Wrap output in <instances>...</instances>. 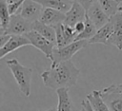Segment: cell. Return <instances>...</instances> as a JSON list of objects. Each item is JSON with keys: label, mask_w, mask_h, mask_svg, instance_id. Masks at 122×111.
<instances>
[{"label": "cell", "mask_w": 122, "mask_h": 111, "mask_svg": "<svg viewBox=\"0 0 122 111\" xmlns=\"http://www.w3.org/2000/svg\"><path fill=\"white\" fill-rule=\"evenodd\" d=\"M79 73V69L70 60L55 64L51 63V67L41 73V78L45 86L57 90L75 85Z\"/></svg>", "instance_id": "cell-1"}, {"label": "cell", "mask_w": 122, "mask_h": 111, "mask_svg": "<svg viewBox=\"0 0 122 111\" xmlns=\"http://www.w3.org/2000/svg\"><path fill=\"white\" fill-rule=\"evenodd\" d=\"M8 67L12 73L13 78L15 79L20 91L26 96L30 95V85H31V76L32 68L24 66L19 63L17 59L7 60L6 62Z\"/></svg>", "instance_id": "cell-2"}, {"label": "cell", "mask_w": 122, "mask_h": 111, "mask_svg": "<svg viewBox=\"0 0 122 111\" xmlns=\"http://www.w3.org/2000/svg\"><path fill=\"white\" fill-rule=\"evenodd\" d=\"M88 44H89L88 40H78V41H74L65 46L55 47L51 61L53 64L70 61L74 54H76L82 48L86 47Z\"/></svg>", "instance_id": "cell-3"}, {"label": "cell", "mask_w": 122, "mask_h": 111, "mask_svg": "<svg viewBox=\"0 0 122 111\" xmlns=\"http://www.w3.org/2000/svg\"><path fill=\"white\" fill-rule=\"evenodd\" d=\"M25 36L29 39L31 46H33L35 48L40 50L48 59L51 60L53 50L56 47V44L51 42L50 40H48L47 38H45L35 30H30V32L26 33Z\"/></svg>", "instance_id": "cell-4"}, {"label": "cell", "mask_w": 122, "mask_h": 111, "mask_svg": "<svg viewBox=\"0 0 122 111\" xmlns=\"http://www.w3.org/2000/svg\"><path fill=\"white\" fill-rule=\"evenodd\" d=\"M101 96L111 111H122V90L118 84H112L100 90Z\"/></svg>", "instance_id": "cell-5"}, {"label": "cell", "mask_w": 122, "mask_h": 111, "mask_svg": "<svg viewBox=\"0 0 122 111\" xmlns=\"http://www.w3.org/2000/svg\"><path fill=\"white\" fill-rule=\"evenodd\" d=\"M32 26L33 22L25 19L20 14H12L10 16L9 27L3 33H7L9 35H25L32 30Z\"/></svg>", "instance_id": "cell-6"}, {"label": "cell", "mask_w": 122, "mask_h": 111, "mask_svg": "<svg viewBox=\"0 0 122 111\" xmlns=\"http://www.w3.org/2000/svg\"><path fill=\"white\" fill-rule=\"evenodd\" d=\"M43 9L44 8L39 3L33 0H25L18 11V14L30 22H35L40 19Z\"/></svg>", "instance_id": "cell-7"}, {"label": "cell", "mask_w": 122, "mask_h": 111, "mask_svg": "<svg viewBox=\"0 0 122 111\" xmlns=\"http://www.w3.org/2000/svg\"><path fill=\"white\" fill-rule=\"evenodd\" d=\"M87 16L91 19V21L95 25L97 29L105 26L111 19V17L103 10V9L100 7L98 1H96L88 10H87Z\"/></svg>", "instance_id": "cell-8"}, {"label": "cell", "mask_w": 122, "mask_h": 111, "mask_svg": "<svg viewBox=\"0 0 122 111\" xmlns=\"http://www.w3.org/2000/svg\"><path fill=\"white\" fill-rule=\"evenodd\" d=\"M29 45H30V42L25 35H10V38L7 44L0 47V59H3L6 55L11 53L14 50Z\"/></svg>", "instance_id": "cell-9"}, {"label": "cell", "mask_w": 122, "mask_h": 111, "mask_svg": "<svg viewBox=\"0 0 122 111\" xmlns=\"http://www.w3.org/2000/svg\"><path fill=\"white\" fill-rule=\"evenodd\" d=\"M113 25V31L109 39L108 45H112L119 50H122V12L118 11L111 17Z\"/></svg>", "instance_id": "cell-10"}, {"label": "cell", "mask_w": 122, "mask_h": 111, "mask_svg": "<svg viewBox=\"0 0 122 111\" xmlns=\"http://www.w3.org/2000/svg\"><path fill=\"white\" fill-rule=\"evenodd\" d=\"M86 16H87V10L79 3L73 1L70 10L66 12V18L64 24L71 27H74L76 23L85 21Z\"/></svg>", "instance_id": "cell-11"}, {"label": "cell", "mask_w": 122, "mask_h": 111, "mask_svg": "<svg viewBox=\"0 0 122 111\" xmlns=\"http://www.w3.org/2000/svg\"><path fill=\"white\" fill-rule=\"evenodd\" d=\"M65 18H66L65 12L51 8H44L39 20L49 26L55 27L59 24L64 23Z\"/></svg>", "instance_id": "cell-12"}, {"label": "cell", "mask_w": 122, "mask_h": 111, "mask_svg": "<svg viewBox=\"0 0 122 111\" xmlns=\"http://www.w3.org/2000/svg\"><path fill=\"white\" fill-rule=\"evenodd\" d=\"M112 31H113V25L110 19V21L105 26L100 28L95 33V35L91 40H89V44H103L107 46L109 43V39L112 34Z\"/></svg>", "instance_id": "cell-13"}, {"label": "cell", "mask_w": 122, "mask_h": 111, "mask_svg": "<svg viewBox=\"0 0 122 111\" xmlns=\"http://www.w3.org/2000/svg\"><path fill=\"white\" fill-rule=\"evenodd\" d=\"M39 3L43 8H51L58 9L62 12H67L72 6V0H33Z\"/></svg>", "instance_id": "cell-14"}, {"label": "cell", "mask_w": 122, "mask_h": 111, "mask_svg": "<svg viewBox=\"0 0 122 111\" xmlns=\"http://www.w3.org/2000/svg\"><path fill=\"white\" fill-rule=\"evenodd\" d=\"M32 30H35L36 32H38L39 34H41L42 36H44L51 42L56 44V33H55V29L53 27L49 26L41 22L40 20H37L33 22Z\"/></svg>", "instance_id": "cell-15"}, {"label": "cell", "mask_w": 122, "mask_h": 111, "mask_svg": "<svg viewBox=\"0 0 122 111\" xmlns=\"http://www.w3.org/2000/svg\"><path fill=\"white\" fill-rule=\"evenodd\" d=\"M58 96L57 111H73L72 102L69 95V88H59L56 90Z\"/></svg>", "instance_id": "cell-16"}, {"label": "cell", "mask_w": 122, "mask_h": 111, "mask_svg": "<svg viewBox=\"0 0 122 111\" xmlns=\"http://www.w3.org/2000/svg\"><path fill=\"white\" fill-rule=\"evenodd\" d=\"M87 100L91 102L94 111H111L104 99L101 96L100 90H92L87 95Z\"/></svg>", "instance_id": "cell-17"}, {"label": "cell", "mask_w": 122, "mask_h": 111, "mask_svg": "<svg viewBox=\"0 0 122 111\" xmlns=\"http://www.w3.org/2000/svg\"><path fill=\"white\" fill-rule=\"evenodd\" d=\"M97 28L95 27V25L91 21V19L86 16V19H85V28L84 30L79 33L77 35V37L75 38V41H78V40H91L94 35L95 33L97 32Z\"/></svg>", "instance_id": "cell-18"}, {"label": "cell", "mask_w": 122, "mask_h": 111, "mask_svg": "<svg viewBox=\"0 0 122 111\" xmlns=\"http://www.w3.org/2000/svg\"><path fill=\"white\" fill-rule=\"evenodd\" d=\"M11 14L9 11L6 1H0V29L1 33L5 32L9 27Z\"/></svg>", "instance_id": "cell-19"}, {"label": "cell", "mask_w": 122, "mask_h": 111, "mask_svg": "<svg viewBox=\"0 0 122 111\" xmlns=\"http://www.w3.org/2000/svg\"><path fill=\"white\" fill-rule=\"evenodd\" d=\"M100 7L103 9V10L110 16H113L119 11L120 4L116 0H97Z\"/></svg>", "instance_id": "cell-20"}, {"label": "cell", "mask_w": 122, "mask_h": 111, "mask_svg": "<svg viewBox=\"0 0 122 111\" xmlns=\"http://www.w3.org/2000/svg\"><path fill=\"white\" fill-rule=\"evenodd\" d=\"M24 1H25V0H19V1H17V2L12 3V4H9V5H8V9H9L10 13L11 15L18 13V11H19L20 8L22 7Z\"/></svg>", "instance_id": "cell-21"}, {"label": "cell", "mask_w": 122, "mask_h": 111, "mask_svg": "<svg viewBox=\"0 0 122 111\" xmlns=\"http://www.w3.org/2000/svg\"><path fill=\"white\" fill-rule=\"evenodd\" d=\"M72 1H74V2H77V3H79L86 10H88L97 0H72Z\"/></svg>", "instance_id": "cell-22"}, {"label": "cell", "mask_w": 122, "mask_h": 111, "mask_svg": "<svg viewBox=\"0 0 122 111\" xmlns=\"http://www.w3.org/2000/svg\"><path fill=\"white\" fill-rule=\"evenodd\" d=\"M10 35L7 34V33H0V47L4 46L7 42L10 40Z\"/></svg>", "instance_id": "cell-23"}, {"label": "cell", "mask_w": 122, "mask_h": 111, "mask_svg": "<svg viewBox=\"0 0 122 111\" xmlns=\"http://www.w3.org/2000/svg\"><path fill=\"white\" fill-rule=\"evenodd\" d=\"M73 28H74V29L76 30V32H77L78 34L81 33V32L84 30V28H85V21H81V22L76 23Z\"/></svg>", "instance_id": "cell-24"}, {"label": "cell", "mask_w": 122, "mask_h": 111, "mask_svg": "<svg viewBox=\"0 0 122 111\" xmlns=\"http://www.w3.org/2000/svg\"><path fill=\"white\" fill-rule=\"evenodd\" d=\"M81 105H82V107L85 108L87 111H94L93 108H92V104H91V102H90L87 99H86V100H83V101L81 102Z\"/></svg>", "instance_id": "cell-25"}, {"label": "cell", "mask_w": 122, "mask_h": 111, "mask_svg": "<svg viewBox=\"0 0 122 111\" xmlns=\"http://www.w3.org/2000/svg\"><path fill=\"white\" fill-rule=\"evenodd\" d=\"M17 1H19V0H6V2H7L8 5H9V4H12V3H14V2H17Z\"/></svg>", "instance_id": "cell-26"}, {"label": "cell", "mask_w": 122, "mask_h": 111, "mask_svg": "<svg viewBox=\"0 0 122 111\" xmlns=\"http://www.w3.org/2000/svg\"><path fill=\"white\" fill-rule=\"evenodd\" d=\"M45 111H57L55 108H50V109H47V110H45Z\"/></svg>", "instance_id": "cell-27"}, {"label": "cell", "mask_w": 122, "mask_h": 111, "mask_svg": "<svg viewBox=\"0 0 122 111\" xmlns=\"http://www.w3.org/2000/svg\"><path fill=\"white\" fill-rule=\"evenodd\" d=\"M118 86L120 87V89L122 90V83H118Z\"/></svg>", "instance_id": "cell-28"}, {"label": "cell", "mask_w": 122, "mask_h": 111, "mask_svg": "<svg viewBox=\"0 0 122 111\" xmlns=\"http://www.w3.org/2000/svg\"><path fill=\"white\" fill-rule=\"evenodd\" d=\"M80 111H87V110H86V109H85V108H83V107H82V109H81V110H80Z\"/></svg>", "instance_id": "cell-29"}, {"label": "cell", "mask_w": 122, "mask_h": 111, "mask_svg": "<svg viewBox=\"0 0 122 111\" xmlns=\"http://www.w3.org/2000/svg\"><path fill=\"white\" fill-rule=\"evenodd\" d=\"M119 11H121V12H122V7H120V9H119Z\"/></svg>", "instance_id": "cell-30"}, {"label": "cell", "mask_w": 122, "mask_h": 111, "mask_svg": "<svg viewBox=\"0 0 122 111\" xmlns=\"http://www.w3.org/2000/svg\"><path fill=\"white\" fill-rule=\"evenodd\" d=\"M116 1H117V2H119V3H121V2H122V0H116Z\"/></svg>", "instance_id": "cell-31"}, {"label": "cell", "mask_w": 122, "mask_h": 111, "mask_svg": "<svg viewBox=\"0 0 122 111\" xmlns=\"http://www.w3.org/2000/svg\"><path fill=\"white\" fill-rule=\"evenodd\" d=\"M0 1H6V0H0Z\"/></svg>", "instance_id": "cell-32"}]
</instances>
